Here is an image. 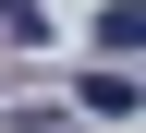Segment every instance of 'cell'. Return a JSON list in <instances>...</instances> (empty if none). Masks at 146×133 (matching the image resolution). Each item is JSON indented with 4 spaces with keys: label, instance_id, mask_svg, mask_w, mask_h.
I'll use <instances>...</instances> for the list:
<instances>
[{
    "label": "cell",
    "instance_id": "cell-2",
    "mask_svg": "<svg viewBox=\"0 0 146 133\" xmlns=\"http://www.w3.org/2000/svg\"><path fill=\"white\" fill-rule=\"evenodd\" d=\"M134 36H146V0H110V12H98V48H110V61H122Z\"/></svg>",
    "mask_w": 146,
    "mask_h": 133
},
{
    "label": "cell",
    "instance_id": "cell-3",
    "mask_svg": "<svg viewBox=\"0 0 146 133\" xmlns=\"http://www.w3.org/2000/svg\"><path fill=\"white\" fill-rule=\"evenodd\" d=\"M36 24H49L36 0H0V36H36Z\"/></svg>",
    "mask_w": 146,
    "mask_h": 133
},
{
    "label": "cell",
    "instance_id": "cell-1",
    "mask_svg": "<svg viewBox=\"0 0 146 133\" xmlns=\"http://www.w3.org/2000/svg\"><path fill=\"white\" fill-rule=\"evenodd\" d=\"M73 109H85V121H134V85H122V61H110V73H85V97H73Z\"/></svg>",
    "mask_w": 146,
    "mask_h": 133
}]
</instances>
